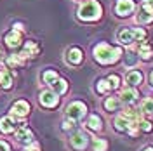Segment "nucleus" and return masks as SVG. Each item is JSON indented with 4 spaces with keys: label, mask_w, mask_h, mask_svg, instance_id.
Here are the masks:
<instances>
[{
    "label": "nucleus",
    "mask_w": 153,
    "mask_h": 151,
    "mask_svg": "<svg viewBox=\"0 0 153 151\" xmlns=\"http://www.w3.org/2000/svg\"><path fill=\"white\" fill-rule=\"evenodd\" d=\"M131 30H132V35L136 38V42H143L146 38V31L143 28H131Z\"/></svg>",
    "instance_id": "c85d7f7f"
},
{
    "label": "nucleus",
    "mask_w": 153,
    "mask_h": 151,
    "mask_svg": "<svg viewBox=\"0 0 153 151\" xmlns=\"http://www.w3.org/2000/svg\"><path fill=\"white\" fill-rule=\"evenodd\" d=\"M28 113H30V104L25 99L14 101L12 106H10V115L14 118H25V116H28Z\"/></svg>",
    "instance_id": "6e6552de"
},
{
    "label": "nucleus",
    "mask_w": 153,
    "mask_h": 151,
    "mask_svg": "<svg viewBox=\"0 0 153 151\" xmlns=\"http://www.w3.org/2000/svg\"><path fill=\"white\" fill-rule=\"evenodd\" d=\"M38 50H40V47L37 45V42H33V40H30V42H26L25 44V47H23V50H21V59H26V57H35L38 54Z\"/></svg>",
    "instance_id": "6ab92c4d"
},
{
    "label": "nucleus",
    "mask_w": 153,
    "mask_h": 151,
    "mask_svg": "<svg viewBox=\"0 0 153 151\" xmlns=\"http://www.w3.org/2000/svg\"><path fill=\"white\" fill-rule=\"evenodd\" d=\"M110 89H111V87H110V82H108L106 78H99V80H97V84H96V92H97V94L105 95Z\"/></svg>",
    "instance_id": "393cba45"
},
{
    "label": "nucleus",
    "mask_w": 153,
    "mask_h": 151,
    "mask_svg": "<svg viewBox=\"0 0 153 151\" xmlns=\"http://www.w3.org/2000/svg\"><path fill=\"white\" fill-rule=\"evenodd\" d=\"M136 123H132L131 120H127L124 115H120V116H115L113 120V129L117 132H122V134H129V130L132 129Z\"/></svg>",
    "instance_id": "f8f14e48"
},
{
    "label": "nucleus",
    "mask_w": 153,
    "mask_h": 151,
    "mask_svg": "<svg viewBox=\"0 0 153 151\" xmlns=\"http://www.w3.org/2000/svg\"><path fill=\"white\" fill-rule=\"evenodd\" d=\"M137 129H139V132H152L153 130V122L150 120H141V122L137 123Z\"/></svg>",
    "instance_id": "bb28decb"
},
{
    "label": "nucleus",
    "mask_w": 153,
    "mask_h": 151,
    "mask_svg": "<svg viewBox=\"0 0 153 151\" xmlns=\"http://www.w3.org/2000/svg\"><path fill=\"white\" fill-rule=\"evenodd\" d=\"M14 30L16 31H23V24L21 23H14Z\"/></svg>",
    "instance_id": "f704fd0d"
},
{
    "label": "nucleus",
    "mask_w": 153,
    "mask_h": 151,
    "mask_svg": "<svg viewBox=\"0 0 153 151\" xmlns=\"http://www.w3.org/2000/svg\"><path fill=\"white\" fill-rule=\"evenodd\" d=\"M118 99H120V103L122 104H127V106H131L134 104L137 99H139V92L134 89V87H129V89H124V90H120V95H118Z\"/></svg>",
    "instance_id": "9b49d317"
},
{
    "label": "nucleus",
    "mask_w": 153,
    "mask_h": 151,
    "mask_svg": "<svg viewBox=\"0 0 153 151\" xmlns=\"http://www.w3.org/2000/svg\"><path fill=\"white\" fill-rule=\"evenodd\" d=\"M122 56V49L120 47H111L105 42L97 44L94 47V59L99 64H115Z\"/></svg>",
    "instance_id": "f257e3e1"
},
{
    "label": "nucleus",
    "mask_w": 153,
    "mask_h": 151,
    "mask_svg": "<svg viewBox=\"0 0 153 151\" xmlns=\"http://www.w3.org/2000/svg\"><path fill=\"white\" fill-rule=\"evenodd\" d=\"M85 129L87 130H91V132H101V130H103V120H101V116L96 115V113H92L89 118H87Z\"/></svg>",
    "instance_id": "4468645a"
},
{
    "label": "nucleus",
    "mask_w": 153,
    "mask_h": 151,
    "mask_svg": "<svg viewBox=\"0 0 153 151\" xmlns=\"http://www.w3.org/2000/svg\"><path fill=\"white\" fill-rule=\"evenodd\" d=\"M117 40H118V44H122V45H132V44H136V38H134L132 35V30L131 28H124L120 30L118 33H117Z\"/></svg>",
    "instance_id": "2eb2a0df"
},
{
    "label": "nucleus",
    "mask_w": 153,
    "mask_h": 151,
    "mask_svg": "<svg viewBox=\"0 0 153 151\" xmlns=\"http://www.w3.org/2000/svg\"><path fill=\"white\" fill-rule=\"evenodd\" d=\"M101 14H103V9L97 0H87L76 10V16L82 21H97L101 18Z\"/></svg>",
    "instance_id": "f03ea898"
},
{
    "label": "nucleus",
    "mask_w": 153,
    "mask_h": 151,
    "mask_svg": "<svg viewBox=\"0 0 153 151\" xmlns=\"http://www.w3.org/2000/svg\"><path fill=\"white\" fill-rule=\"evenodd\" d=\"M106 150H108L106 139H101V137H94L92 139V151H106Z\"/></svg>",
    "instance_id": "a878e982"
},
{
    "label": "nucleus",
    "mask_w": 153,
    "mask_h": 151,
    "mask_svg": "<svg viewBox=\"0 0 153 151\" xmlns=\"http://www.w3.org/2000/svg\"><path fill=\"white\" fill-rule=\"evenodd\" d=\"M2 56H4V52H2V49H0V59H2Z\"/></svg>",
    "instance_id": "4c0bfd02"
},
{
    "label": "nucleus",
    "mask_w": 153,
    "mask_h": 151,
    "mask_svg": "<svg viewBox=\"0 0 153 151\" xmlns=\"http://www.w3.org/2000/svg\"><path fill=\"white\" fill-rule=\"evenodd\" d=\"M139 111L143 113V116H152L153 115V97H146V99H143Z\"/></svg>",
    "instance_id": "b1692460"
},
{
    "label": "nucleus",
    "mask_w": 153,
    "mask_h": 151,
    "mask_svg": "<svg viewBox=\"0 0 153 151\" xmlns=\"http://www.w3.org/2000/svg\"><path fill=\"white\" fill-rule=\"evenodd\" d=\"M12 87V76H10L7 68H0V89L9 90Z\"/></svg>",
    "instance_id": "412c9836"
},
{
    "label": "nucleus",
    "mask_w": 153,
    "mask_h": 151,
    "mask_svg": "<svg viewBox=\"0 0 153 151\" xmlns=\"http://www.w3.org/2000/svg\"><path fill=\"white\" fill-rule=\"evenodd\" d=\"M82 61H84V52H82V49H78V47L68 49V52H66V63L68 64L78 66Z\"/></svg>",
    "instance_id": "ddd939ff"
},
{
    "label": "nucleus",
    "mask_w": 153,
    "mask_h": 151,
    "mask_svg": "<svg viewBox=\"0 0 153 151\" xmlns=\"http://www.w3.org/2000/svg\"><path fill=\"white\" fill-rule=\"evenodd\" d=\"M51 87H52V90H54L57 95H63V94H66L68 92V82L65 80V78H57Z\"/></svg>",
    "instance_id": "5701e85b"
},
{
    "label": "nucleus",
    "mask_w": 153,
    "mask_h": 151,
    "mask_svg": "<svg viewBox=\"0 0 153 151\" xmlns=\"http://www.w3.org/2000/svg\"><path fill=\"white\" fill-rule=\"evenodd\" d=\"M106 80L110 82V87H111V89H118V87H120V76L118 75H110Z\"/></svg>",
    "instance_id": "c756f323"
},
{
    "label": "nucleus",
    "mask_w": 153,
    "mask_h": 151,
    "mask_svg": "<svg viewBox=\"0 0 153 151\" xmlns=\"http://www.w3.org/2000/svg\"><path fill=\"white\" fill-rule=\"evenodd\" d=\"M18 129V122L12 115H7V116H2L0 118V134L7 135V134H14Z\"/></svg>",
    "instance_id": "9d476101"
},
{
    "label": "nucleus",
    "mask_w": 153,
    "mask_h": 151,
    "mask_svg": "<svg viewBox=\"0 0 153 151\" xmlns=\"http://www.w3.org/2000/svg\"><path fill=\"white\" fill-rule=\"evenodd\" d=\"M141 151H153V146H144Z\"/></svg>",
    "instance_id": "c9c22d12"
},
{
    "label": "nucleus",
    "mask_w": 153,
    "mask_h": 151,
    "mask_svg": "<svg viewBox=\"0 0 153 151\" xmlns=\"http://www.w3.org/2000/svg\"><path fill=\"white\" fill-rule=\"evenodd\" d=\"M14 135H16V141H18L19 144H25V146H28V144H31V142H33V132L30 130L25 123H21L18 129H16Z\"/></svg>",
    "instance_id": "1a4fd4ad"
},
{
    "label": "nucleus",
    "mask_w": 153,
    "mask_h": 151,
    "mask_svg": "<svg viewBox=\"0 0 153 151\" xmlns=\"http://www.w3.org/2000/svg\"><path fill=\"white\" fill-rule=\"evenodd\" d=\"M38 103H40L42 108L52 110V108H56L57 104H59V95H57L52 89H49V90H42L40 95H38Z\"/></svg>",
    "instance_id": "20e7f679"
},
{
    "label": "nucleus",
    "mask_w": 153,
    "mask_h": 151,
    "mask_svg": "<svg viewBox=\"0 0 153 151\" xmlns=\"http://www.w3.org/2000/svg\"><path fill=\"white\" fill-rule=\"evenodd\" d=\"M0 151H10L9 142H5V141H2V139H0Z\"/></svg>",
    "instance_id": "473e14b6"
},
{
    "label": "nucleus",
    "mask_w": 153,
    "mask_h": 151,
    "mask_svg": "<svg viewBox=\"0 0 153 151\" xmlns=\"http://www.w3.org/2000/svg\"><path fill=\"white\" fill-rule=\"evenodd\" d=\"M137 56H141L143 61H152V59H153V49H152V45L139 42V44H137Z\"/></svg>",
    "instance_id": "aec40b11"
},
{
    "label": "nucleus",
    "mask_w": 153,
    "mask_h": 151,
    "mask_svg": "<svg viewBox=\"0 0 153 151\" xmlns=\"http://www.w3.org/2000/svg\"><path fill=\"white\" fill-rule=\"evenodd\" d=\"M4 40H5L7 47H10V49L19 47V45H21V42H23V38H21V31H16V30H12V31H9V33L4 37Z\"/></svg>",
    "instance_id": "a211bd4d"
},
{
    "label": "nucleus",
    "mask_w": 153,
    "mask_h": 151,
    "mask_svg": "<svg viewBox=\"0 0 153 151\" xmlns=\"http://www.w3.org/2000/svg\"><path fill=\"white\" fill-rule=\"evenodd\" d=\"M85 115H87V106L82 101H73V103L68 104L66 110H65L66 120H70V122H73V123L82 122L85 118Z\"/></svg>",
    "instance_id": "7ed1b4c3"
},
{
    "label": "nucleus",
    "mask_w": 153,
    "mask_h": 151,
    "mask_svg": "<svg viewBox=\"0 0 153 151\" xmlns=\"http://www.w3.org/2000/svg\"><path fill=\"white\" fill-rule=\"evenodd\" d=\"M68 141H70V146L75 151H84L87 146H89V137H87L85 132H82V130L71 132V135H70Z\"/></svg>",
    "instance_id": "39448f33"
},
{
    "label": "nucleus",
    "mask_w": 153,
    "mask_h": 151,
    "mask_svg": "<svg viewBox=\"0 0 153 151\" xmlns=\"http://www.w3.org/2000/svg\"><path fill=\"white\" fill-rule=\"evenodd\" d=\"M143 73L139 70H129L127 75H125V82L131 85V87H137V85L143 84Z\"/></svg>",
    "instance_id": "dca6fc26"
},
{
    "label": "nucleus",
    "mask_w": 153,
    "mask_h": 151,
    "mask_svg": "<svg viewBox=\"0 0 153 151\" xmlns=\"http://www.w3.org/2000/svg\"><path fill=\"white\" fill-rule=\"evenodd\" d=\"M57 78H59V75H57L56 70H44L42 75H40V80H42L44 85H52Z\"/></svg>",
    "instance_id": "4be33fe9"
},
{
    "label": "nucleus",
    "mask_w": 153,
    "mask_h": 151,
    "mask_svg": "<svg viewBox=\"0 0 153 151\" xmlns=\"http://www.w3.org/2000/svg\"><path fill=\"white\" fill-rule=\"evenodd\" d=\"M134 9H136V4L132 0H117L115 4V12L120 18H129L134 12Z\"/></svg>",
    "instance_id": "0eeeda50"
},
{
    "label": "nucleus",
    "mask_w": 153,
    "mask_h": 151,
    "mask_svg": "<svg viewBox=\"0 0 153 151\" xmlns=\"http://www.w3.org/2000/svg\"><path fill=\"white\" fill-rule=\"evenodd\" d=\"M136 18H137L139 23H143V24L153 23V0H143L141 9H139Z\"/></svg>",
    "instance_id": "423d86ee"
},
{
    "label": "nucleus",
    "mask_w": 153,
    "mask_h": 151,
    "mask_svg": "<svg viewBox=\"0 0 153 151\" xmlns=\"http://www.w3.org/2000/svg\"><path fill=\"white\" fill-rule=\"evenodd\" d=\"M71 127H73V122H70V120L63 122V125H61V129H63V130H70Z\"/></svg>",
    "instance_id": "72a5a7b5"
},
{
    "label": "nucleus",
    "mask_w": 153,
    "mask_h": 151,
    "mask_svg": "<svg viewBox=\"0 0 153 151\" xmlns=\"http://www.w3.org/2000/svg\"><path fill=\"white\" fill-rule=\"evenodd\" d=\"M127 66H132V64H136V57H134V54H127Z\"/></svg>",
    "instance_id": "2f4dec72"
},
{
    "label": "nucleus",
    "mask_w": 153,
    "mask_h": 151,
    "mask_svg": "<svg viewBox=\"0 0 153 151\" xmlns=\"http://www.w3.org/2000/svg\"><path fill=\"white\" fill-rule=\"evenodd\" d=\"M25 151H40V146H38L37 142L33 141L31 144H28V146H25Z\"/></svg>",
    "instance_id": "7c9ffc66"
},
{
    "label": "nucleus",
    "mask_w": 153,
    "mask_h": 151,
    "mask_svg": "<svg viewBox=\"0 0 153 151\" xmlns=\"http://www.w3.org/2000/svg\"><path fill=\"white\" fill-rule=\"evenodd\" d=\"M150 84L153 85V71H152V75H150Z\"/></svg>",
    "instance_id": "e433bc0d"
},
{
    "label": "nucleus",
    "mask_w": 153,
    "mask_h": 151,
    "mask_svg": "<svg viewBox=\"0 0 153 151\" xmlns=\"http://www.w3.org/2000/svg\"><path fill=\"white\" fill-rule=\"evenodd\" d=\"M7 64L12 66V68H16V66H19V64H23V59H21L19 54H12V56L7 57Z\"/></svg>",
    "instance_id": "cd10ccee"
},
{
    "label": "nucleus",
    "mask_w": 153,
    "mask_h": 151,
    "mask_svg": "<svg viewBox=\"0 0 153 151\" xmlns=\"http://www.w3.org/2000/svg\"><path fill=\"white\" fill-rule=\"evenodd\" d=\"M120 99L117 97V95H110V97H105V101H103V108L106 110V113H115V111H118L120 110Z\"/></svg>",
    "instance_id": "f3484780"
}]
</instances>
